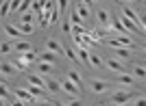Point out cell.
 <instances>
[{
    "mask_svg": "<svg viewBox=\"0 0 146 106\" xmlns=\"http://www.w3.org/2000/svg\"><path fill=\"white\" fill-rule=\"evenodd\" d=\"M122 15H124V18H129L135 26H137V28L142 30V33H144V20H142V15H137V13H135L129 5H122Z\"/></svg>",
    "mask_w": 146,
    "mask_h": 106,
    "instance_id": "cell-1",
    "label": "cell"
},
{
    "mask_svg": "<svg viewBox=\"0 0 146 106\" xmlns=\"http://www.w3.org/2000/svg\"><path fill=\"white\" fill-rule=\"evenodd\" d=\"M87 87L98 95L105 93V91H109V82H107V80H100V78H90V80H87Z\"/></svg>",
    "mask_w": 146,
    "mask_h": 106,
    "instance_id": "cell-2",
    "label": "cell"
},
{
    "mask_svg": "<svg viewBox=\"0 0 146 106\" xmlns=\"http://www.w3.org/2000/svg\"><path fill=\"white\" fill-rule=\"evenodd\" d=\"M61 91H66L68 97H81V89L72 82V80H61Z\"/></svg>",
    "mask_w": 146,
    "mask_h": 106,
    "instance_id": "cell-3",
    "label": "cell"
},
{
    "mask_svg": "<svg viewBox=\"0 0 146 106\" xmlns=\"http://www.w3.org/2000/svg\"><path fill=\"white\" fill-rule=\"evenodd\" d=\"M107 43H109L111 48H135V43H133L131 37H116V39H107Z\"/></svg>",
    "mask_w": 146,
    "mask_h": 106,
    "instance_id": "cell-4",
    "label": "cell"
},
{
    "mask_svg": "<svg viewBox=\"0 0 146 106\" xmlns=\"http://www.w3.org/2000/svg\"><path fill=\"white\" fill-rule=\"evenodd\" d=\"M96 20H98V24L103 26V30H107V33H109V24H111L109 11H107V9H98V11H96Z\"/></svg>",
    "mask_w": 146,
    "mask_h": 106,
    "instance_id": "cell-5",
    "label": "cell"
},
{
    "mask_svg": "<svg viewBox=\"0 0 146 106\" xmlns=\"http://www.w3.org/2000/svg\"><path fill=\"white\" fill-rule=\"evenodd\" d=\"M11 46H13V52H15V54H24V52H31V50H33V43H29L26 39L11 41Z\"/></svg>",
    "mask_w": 146,
    "mask_h": 106,
    "instance_id": "cell-6",
    "label": "cell"
},
{
    "mask_svg": "<svg viewBox=\"0 0 146 106\" xmlns=\"http://www.w3.org/2000/svg\"><path fill=\"white\" fill-rule=\"evenodd\" d=\"M46 50L57 54V56H66V48L61 46L59 41H55V39H48V41H46Z\"/></svg>",
    "mask_w": 146,
    "mask_h": 106,
    "instance_id": "cell-7",
    "label": "cell"
},
{
    "mask_svg": "<svg viewBox=\"0 0 146 106\" xmlns=\"http://www.w3.org/2000/svg\"><path fill=\"white\" fill-rule=\"evenodd\" d=\"M103 67H107V69H111V71H116V74H122V71H124V63H122V61H118V59H107V61H103Z\"/></svg>",
    "mask_w": 146,
    "mask_h": 106,
    "instance_id": "cell-8",
    "label": "cell"
},
{
    "mask_svg": "<svg viewBox=\"0 0 146 106\" xmlns=\"http://www.w3.org/2000/svg\"><path fill=\"white\" fill-rule=\"evenodd\" d=\"M129 100H131V93H129V91H116V93L111 95V104H116V106L127 104Z\"/></svg>",
    "mask_w": 146,
    "mask_h": 106,
    "instance_id": "cell-9",
    "label": "cell"
},
{
    "mask_svg": "<svg viewBox=\"0 0 146 106\" xmlns=\"http://www.w3.org/2000/svg\"><path fill=\"white\" fill-rule=\"evenodd\" d=\"M118 22L122 24V28L127 30L129 35H131V33H137V30H140V28H137V26H135L133 22H131V20H129V18H124V15H118ZM140 33H142V30H140ZM142 35H144V33H142Z\"/></svg>",
    "mask_w": 146,
    "mask_h": 106,
    "instance_id": "cell-10",
    "label": "cell"
},
{
    "mask_svg": "<svg viewBox=\"0 0 146 106\" xmlns=\"http://www.w3.org/2000/svg\"><path fill=\"white\" fill-rule=\"evenodd\" d=\"M0 74H2V76H15V74H18V67H15L13 63L0 61Z\"/></svg>",
    "mask_w": 146,
    "mask_h": 106,
    "instance_id": "cell-11",
    "label": "cell"
},
{
    "mask_svg": "<svg viewBox=\"0 0 146 106\" xmlns=\"http://www.w3.org/2000/svg\"><path fill=\"white\" fill-rule=\"evenodd\" d=\"M5 33H7V37H11V41H18V39H24L26 35H22L15 26H11V24H5Z\"/></svg>",
    "mask_w": 146,
    "mask_h": 106,
    "instance_id": "cell-12",
    "label": "cell"
},
{
    "mask_svg": "<svg viewBox=\"0 0 146 106\" xmlns=\"http://www.w3.org/2000/svg\"><path fill=\"white\" fill-rule=\"evenodd\" d=\"M15 97H18V100H22L24 104H35V102H37L35 97L26 91V89H15Z\"/></svg>",
    "mask_w": 146,
    "mask_h": 106,
    "instance_id": "cell-13",
    "label": "cell"
},
{
    "mask_svg": "<svg viewBox=\"0 0 146 106\" xmlns=\"http://www.w3.org/2000/svg\"><path fill=\"white\" fill-rule=\"evenodd\" d=\"M29 82L33 84V87H39V89L46 91V78L39 76V74H29Z\"/></svg>",
    "mask_w": 146,
    "mask_h": 106,
    "instance_id": "cell-14",
    "label": "cell"
},
{
    "mask_svg": "<svg viewBox=\"0 0 146 106\" xmlns=\"http://www.w3.org/2000/svg\"><path fill=\"white\" fill-rule=\"evenodd\" d=\"M118 84H124V87H133L135 84V78L129 76L127 71H122V74H118Z\"/></svg>",
    "mask_w": 146,
    "mask_h": 106,
    "instance_id": "cell-15",
    "label": "cell"
},
{
    "mask_svg": "<svg viewBox=\"0 0 146 106\" xmlns=\"http://www.w3.org/2000/svg\"><path fill=\"white\" fill-rule=\"evenodd\" d=\"M37 61H42V63H50V65H55L57 63V54H52V52H42V54H37Z\"/></svg>",
    "mask_w": 146,
    "mask_h": 106,
    "instance_id": "cell-16",
    "label": "cell"
},
{
    "mask_svg": "<svg viewBox=\"0 0 146 106\" xmlns=\"http://www.w3.org/2000/svg\"><path fill=\"white\" fill-rule=\"evenodd\" d=\"M76 54H79V61H81V63L85 65V67H90V48H79Z\"/></svg>",
    "mask_w": 146,
    "mask_h": 106,
    "instance_id": "cell-17",
    "label": "cell"
},
{
    "mask_svg": "<svg viewBox=\"0 0 146 106\" xmlns=\"http://www.w3.org/2000/svg\"><path fill=\"white\" fill-rule=\"evenodd\" d=\"M46 91H50V93L61 91V82H59V80H55V78H46Z\"/></svg>",
    "mask_w": 146,
    "mask_h": 106,
    "instance_id": "cell-18",
    "label": "cell"
},
{
    "mask_svg": "<svg viewBox=\"0 0 146 106\" xmlns=\"http://www.w3.org/2000/svg\"><path fill=\"white\" fill-rule=\"evenodd\" d=\"M55 69V65L50 63H42V61H37V71H39V76H48L50 71Z\"/></svg>",
    "mask_w": 146,
    "mask_h": 106,
    "instance_id": "cell-19",
    "label": "cell"
},
{
    "mask_svg": "<svg viewBox=\"0 0 146 106\" xmlns=\"http://www.w3.org/2000/svg\"><path fill=\"white\" fill-rule=\"evenodd\" d=\"M74 11H76V15H79V18L83 20V22H87V20H90V7H85L83 2H81V5L76 7Z\"/></svg>",
    "mask_w": 146,
    "mask_h": 106,
    "instance_id": "cell-20",
    "label": "cell"
},
{
    "mask_svg": "<svg viewBox=\"0 0 146 106\" xmlns=\"http://www.w3.org/2000/svg\"><path fill=\"white\" fill-rule=\"evenodd\" d=\"M55 7H57V13H59V15H66L68 9H70V0H55Z\"/></svg>",
    "mask_w": 146,
    "mask_h": 106,
    "instance_id": "cell-21",
    "label": "cell"
},
{
    "mask_svg": "<svg viewBox=\"0 0 146 106\" xmlns=\"http://www.w3.org/2000/svg\"><path fill=\"white\" fill-rule=\"evenodd\" d=\"M113 54L118 59H129L133 54V48H113Z\"/></svg>",
    "mask_w": 146,
    "mask_h": 106,
    "instance_id": "cell-22",
    "label": "cell"
},
{
    "mask_svg": "<svg viewBox=\"0 0 146 106\" xmlns=\"http://www.w3.org/2000/svg\"><path fill=\"white\" fill-rule=\"evenodd\" d=\"M90 67H94V69H103V59L98 56V54L90 52Z\"/></svg>",
    "mask_w": 146,
    "mask_h": 106,
    "instance_id": "cell-23",
    "label": "cell"
},
{
    "mask_svg": "<svg viewBox=\"0 0 146 106\" xmlns=\"http://www.w3.org/2000/svg\"><path fill=\"white\" fill-rule=\"evenodd\" d=\"M68 80H72V82L76 84L79 89H83V80H81V76H79V74H76L74 69H70V71H68Z\"/></svg>",
    "mask_w": 146,
    "mask_h": 106,
    "instance_id": "cell-24",
    "label": "cell"
},
{
    "mask_svg": "<svg viewBox=\"0 0 146 106\" xmlns=\"http://www.w3.org/2000/svg\"><path fill=\"white\" fill-rule=\"evenodd\" d=\"M15 28L22 33V35H31L33 33V24H29V22H18V26Z\"/></svg>",
    "mask_w": 146,
    "mask_h": 106,
    "instance_id": "cell-25",
    "label": "cell"
},
{
    "mask_svg": "<svg viewBox=\"0 0 146 106\" xmlns=\"http://www.w3.org/2000/svg\"><path fill=\"white\" fill-rule=\"evenodd\" d=\"M9 52H13L11 41H2V43H0V54H9Z\"/></svg>",
    "mask_w": 146,
    "mask_h": 106,
    "instance_id": "cell-26",
    "label": "cell"
},
{
    "mask_svg": "<svg viewBox=\"0 0 146 106\" xmlns=\"http://www.w3.org/2000/svg\"><path fill=\"white\" fill-rule=\"evenodd\" d=\"M133 74H135V76H137V78H140V80H142V78L146 76V69H144V65H135Z\"/></svg>",
    "mask_w": 146,
    "mask_h": 106,
    "instance_id": "cell-27",
    "label": "cell"
},
{
    "mask_svg": "<svg viewBox=\"0 0 146 106\" xmlns=\"http://www.w3.org/2000/svg\"><path fill=\"white\" fill-rule=\"evenodd\" d=\"M66 106H85V104L81 102V97H68Z\"/></svg>",
    "mask_w": 146,
    "mask_h": 106,
    "instance_id": "cell-28",
    "label": "cell"
},
{
    "mask_svg": "<svg viewBox=\"0 0 146 106\" xmlns=\"http://www.w3.org/2000/svg\"><path fill=\"white\" fill-rule=\"evenodd\" d=\"M31 2H33V0H22V2H20V9H18V11H20V13H26V11L31 9Z\"/></svg>",
    "mask_w": 146,
    "mask_h": 106,
    "instance_id": "cell-29",
    "label": "cell"
},
{
    "mask_svg": "<svg viewBox=\"0 0 146 106\" xmlns=\"http://www.w3.org/2000/svg\"><path fill=\"white\" fill-rule=\"evenodd\" d=\"M7 15H9V0L0 5V18H7Z\"/></svg>",
    "mask_w": 146,
    "mask_h": 106,
    "instance_id": "cell-30",
    "label": "cell"
},
{
    "mask_svg": "<svg viewBox=\"0 0 146 106\" xmlns=\"http://www.w3.org/2000/svg\"><path fill=\"white\" fill-rule=\"evenodd\" d=\"M20 2H22V0H9V11L15 13V11L20 9Z\"/></svg>",
    "mask_w": 146,
    "mask_h": 106,
    "instance_id": "cell-31",
    "label": "cell"
},
{
    "mask_svg": "<svg viewBox=\"0 0 146 106\" xmlns=\"http://www.w3.org/2000/svg\"><path fill=\"white\" fill-rule=\"evenodd\" d=\"M18 22H29V24H33V13H31V11L22 13V18H20Z\"/></svg>",
    "mask_w": 146,
    "mask_h": 106,
    "instance_id": "cell-32",
    "label": "cell"
},
{
    "mask_svg": "<svg viewBox=\"0 0 146 106\" xmlns=\"http://www.w3.org/2000/svg\"><path fill=\"white\" fill-rule=\"evenodd\" d=\"M0 97H9V89H7L2 82H0Z\"/></svg>",
    "mask_w": 146,
    "mask_h": 106,
    "instance_id": "cell-33",
    "label": "cell"
},
{
    "mask_svg": "<svg viewBox=\"0 0 146 106\" xmlns=\"http://www.w3.org/2000/svg\"><path fill=\"white\" fill-rule=\"evenodd\" d=\"M70 26H72V24H70V20H63V24H61L63 33H70Z\"/></svg>",
    "mask_w": 146,
    "mask_h": 106,
    "instance_id": "cell-34",
    "label": "cell"
},
{
    "mask_svg": "<svg viewBox=\"0 0 146 106\" xmlns=\"http://www.w3.org/2000/svg\"><path fill=\"white\" fill-rule=\"evenodd\" d=\"M135 106H146V100H144V95H140V97L135 100Z\"/></svg>",
    "mask_w": 146,
    "mask_h": 106,
    "instance_id": "cell-35",
    "label": "cell"
},
{
    "mask_svg": "<svg viewBox=\"0 0 146 106\" xmlns=\"http://www.w3.org/2000/svg\"><path fill=\"white\" fill-rule=\"evenodd\" d=\"M35 106H52V102H46V100H37Z\"/></svg>",
    "mask_w": 146,
    "mask_h": 106,
    "instance_id": "cell-36",
    "label": "cell"
},
{
    "mask_svg": "<svg viewBox=\"0 0 146 106\" xmlns=\"http://www.w3.org/2000/svg\"><path fill=\"white\" fill-rule=\"evenodd\" d=\"M66 56H68L70 61H76V54H74L72 50H66Z\"/></svg>",
    "mask_w": 146,
    "mask_h": 106,
    "instance_id": "cell-37",
    "label": "cell"
},
{
    "mask_svg": "<svg viewBox=\"0 0 146 106\" xmlns=\"http://www.w3.org/2000/svg\"><path fill=\"white\" fill-rule=\"evenodd\" d=\"M11 106H26V104H24L22 100H13V102H11Z\"/></svg>",
    "mask_w": 146,
    "mask_h": 106,
    "instance_id": "cell-38",
    "label": "cell"
},
{
    "mask_svg": "<svg viewBox=\"0 0 146 106\" xmlns=\"http://www.w3.org/2000/svg\"><path fill=\"white\" fill-rule=\"evenodd\" d=\"M83 5H85V7H90V5H92V0H83Z\"/></svg>",
    "mask_w": 146,
    "mask_h": 106,
    "instance_id": "cell-39",
    "label": "cell"
},
{
    "mask_svg": "<svg viewBox=\"0 0 146 106\" xmlns=\"http://www.w3.org/2000/svg\"><path fill=\"white\" fill-rule=\"evenodd\" d=\"M52 106H66V104H61V102H52Z\"/></svg>",
    "mask_w": 146,
    "mask_h": 106,
    "instance_id": "cell-40",
    "label": "cell"
},
{
    "mask_svg": "<svg viewBox=\"0 0 146 106\" xmlns=\"http://www.w3.org/2000/svg\"><path fill=\"white\" fill-rule=\"evenodd\" d=\"M0 106H5V97H0Z\"/></svg>",
    "mask_w": 146,
    "mask_h": 106,
    "instance_id": "cell-41",
    "label": "cell"
},
{
    "mask_svg": "<svg viewBox=\"0 0 146 106\" xmlns=\"http://www.w3.org/2000/svg\"><path fill=\"white\" fill-rule=\"evenodd\" d=\"M124 2H137V0H124Z\"/></svg>",
    "mask_w": 146,
    "mask_h": 106,
    "instance_id": "cell-42",
    "label": "cell"
},
{
    "mask_svg": "<svg viewBox=\"0 0 146 106\" xmlns=\"http://www.w3.org/2000/svg\"><path fill=\"white\" fill-rule=\"evenodd\" d=\"M2 2H7V0H0V5H2Z\"/></svg>",
    "mask_w": 146,
    "mask_h": 106,
    "instance_id": "cell-43",
    "label": "cell"
},
{
    "mask_svg": "<svg viewBox=\"0 0 146 106\" xmlns=\"http://www.w3.org/2000/svg\"><path fill=\"white\" fill-rule=\"evenodd\" d=\"M0 82H2V74H0Z\"/></svg>",
    "mask_w": 146,
    "mask_h": 106,
    "instance_id": "cell-44",
    "label": "cell"
},
{
    "mask_svg": "<svg viewBox=\"0 0 146 106\" xmlns=\"http://www.w3.org/2000/svg\"><path fill=\"white\" fill-rule=\"evenodd\" d=\"M98 2H103V0H98Z\"/></svg>",
    "mask_w": 146,
    "mask_h": 106,
    "instance_id": "cell-45",
    "label": "cell"
}]
</instances>
